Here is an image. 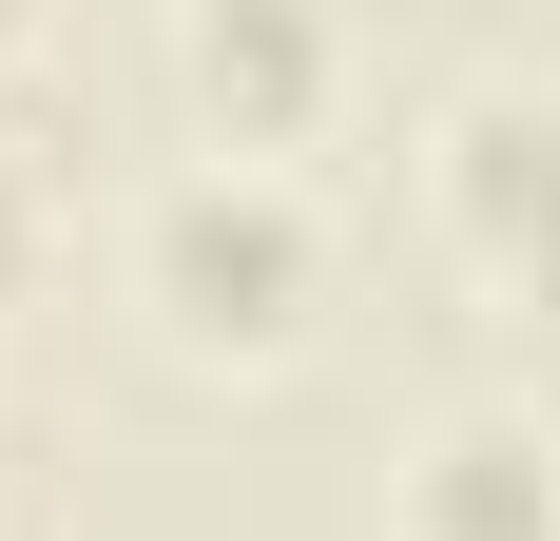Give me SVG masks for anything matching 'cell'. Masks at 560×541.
<instances>
[{
    "mask_svg": "<svg viewBox=\"0 0 560 541\" xmlns=\"http://www.w3.org/2000/svg\"><path fill=\"white\" fill-rule=\"evenodd\" d=\"M136 310L194 368H290L329 329V194L271 156H174L136 194Z\"/></svg>",
    "mask_w": 560,
    "mask_h": 541,
    "instance_id": "obj_1",
    "label": "cell"
},
{
    "mask_svg": "<svg viewBox=\"0 0 560 541\" xmlns=\"http://www.w3.org/2000/svg\"><path fill=\"white\" fill-rule=\"evenodd\" d=\"M425 214L483 290L560 252V58H464L425 97Z\"/></svg>",
    "mask_w": 560,
    "mask_h": 541,
    "instance_id": "obj_2",
    "label": "cell"
},
{
    "mask_svg": "<svg viewBox=\"0 0 560 541\" xmlns=\"http://www.w3.org/2000/svg\"><path fill=\"white\" fill-rule=\"evenodd\" d=\"M174 116H194V156H310L348 116V20H310V0H174Z\"/></svg>",
    "mask_w": 560,
    "mask_h": 541,
    "instance_id": "obj_3",
    "label": "cell"
},
{
    "mask_svg": "<svg viewBox=\"0 0 560 541\" xmlns=\"http://www.w3.org/2000/svg\"><path fill=\"white\" fill-rule=\"evenodd\" d=\"M387 541H560V406H522V387L425 406L387 464Z\"/></svg>",
    "mask_w": 560,
    "mask_h": 541,
    "instance_id": "obj_4",
    "label": "cell"
},
{
    "mask_svg": "<svg viewBox=\"0 0 560 541\" xmlns=\"http://www.w3.org/2000/svg\"><path fill=\"white\" fill-rule=\"evenodd\" d=\"M503 348H522V406H560V252L503 270Z\"/></svg>",
    "mask_w": 560,
    "mask_h": 541,
    "instance_id": "obj_5",
    "label": "cell"
},
{
    "mask_svg": "<svg viewBox=\"0 0 560 541\" xmlns=\"http://www.w3.org/2000/svg\"><path fill=\"white\" fill-rule=\"evenodd\" d=\"M39 270V156H0V290Z\"/></svg>",
    "mask_w": 560,
    "mask_h": 541,
    "instance_id": "obj_6",
    "label": "cell"
}]
</instances>
